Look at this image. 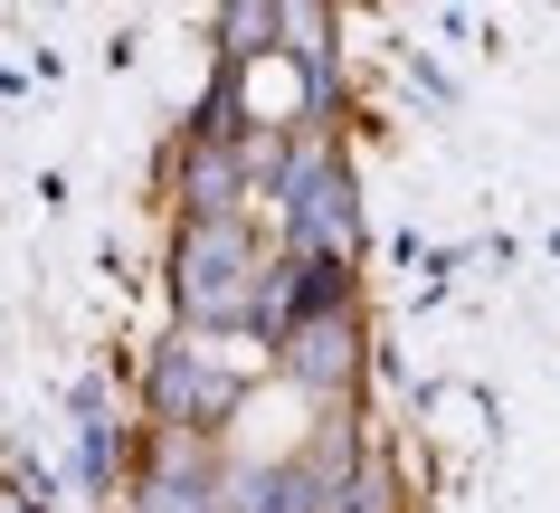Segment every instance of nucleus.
<instances>
[{"label": "nucleus", "instance_id": "1", "mask_svg": "<svg viewBox=\"0 0 560 513\" xmlns=\"http://www.w3.org/2000/svg\"><path fill=\"white\" fill-rule=\"evenodd\" d=\"M247 304H257L247 229L237 219H190V238H180V314L190 324H237Z\"/></svg>", "mask_w": 560, "mask_h": 513}, {"label": "nucleus", "instance_id": "2", "mask_svg": "<svg viewBox=\"0 0 560 513\" xmlns=\"http://www.w3.org/2000/svg\"><path fill=\"white\" fill-rule=\"evenodd\" d=\"M285 229H295V257H332L352 238V182L332 152H304L295 182H285Z\"/></svg>", "mask_w": 560, "mask_h": 513}, {"label": "nucleus", "instance_id": "3", "mask_svg": "<svg viewBox=\"0 0 560 513\" xmlns=\"http://www.w3.org/2000/svg\"><path fill=\"white\" fill-rule=\"evenodd\" d=\"M229 399H237V381L219 362H209L200 342H172L162 352V381H152V409L172 428H209V419H229Z\"/></svg>", "mask_w": 560, "mask_h": 513}, {"label": "nucleus", "instance_id": "4", "mask_svg": "<svg viewBox=\"0 0 560 513\" xmlns=\"http://www.w3.org/2000/svg\"><path fill=\"white\" fill-rule=\"evenodd\" d=\"M285 371H295V381H314V390L361 381V324H352V304H342V314H314V324L285 333Z\"/></svg>", "mask_w": 560, "mask_h": 513}, {"label": "nucleus", "instance_id": "5", "mask_svg": "<svg viewBox=\"0 0 560 513\" xmlns=\"http://www.w3.org/2000/svg\"><path fill=\"white\" fill-rule=\"evenodd\" d=\"M229 190H237V152H200V162H190V200L209 210V200H229Z\"/></svg>", "mask_w": 560, "mask_h": 513}]
</instances>
